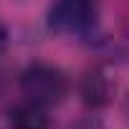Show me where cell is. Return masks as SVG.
Here are the masks:
<instances>
[{
    "mask_svg": "<svg viewBox=\"0 0 129 129\" xmlns=\"http://www.w3.org/2000/svg\"><path fill=\"white\" fill-rule=\"evenodd\" d=\"M71 129H101V121H99L96 116H84V119H79Z\"/></svg>",
    "mask_w": 129,
    "mask_h": 129,
    "instance_id": "cell-5",
    "label": "cell"
},
{
    "mask_svg": "<svg viewBox=\"0 0 129 129\" xmlns=\"http://www.w3.org/2000/svg\"><path fill=\"white\" fill-rule=\"evenodd\" d=\"M5 89H8V74H5L3 69H0V96L5 94Z\"/></svg>",
    "mask_w": 129,
    "mask_h": 129,
    "instance_id": "cell-7",
    "label": "cell"
},
{
    "mask_svg": "<svg viewBox=\"0 0 129 129\" xmlns=\"http://www.w3.org/2000/svg\"><path fill=\"white\" fill-rule=\"evenodd\" d=\"M8 46H10V33H8V25L0 20V56L8 51Z\"/></svg>",
    "mask_w": 129,
    "mask_h": 129,
    "instance_id": "cell-6",
    "label": "cell"
},
{
    "mask_svg": "<svg viewBox=\"0 0 129 129\" xmlns=\"http://www.w3.org/2000/svg\"><path fill=\"white\" fill-rule=\"evenodd\" d=\"M99 0H53L46 13V25L53 36L84 38L99 23Z\"/></svg>",
    "mask_w": 129,
    "mask_h": 129,
    "instance_id": "cell-2",
    "label": "cell"
},
{
    "mask_svg": "<svg viewBox=\"0 0 129 129\" xmlns=\"http://www.w3.org/2000/svg\"><path fill=\"white\" fill-rule=\"evenodd\" d=\"M114 94H116V81L111 79V74L101 66V63L89 66L79 76V96H81V104L89 111L106 109L114 101Z\"/></svg>",
    "mask_w": 129,
    "mask_h": 129,
    "instance_id": "cell-3",
    "label": "cell"
},
{
    "mask_svg": "<svg viewBox=\"0 0 129 129\" xmlns=\"http://www.w3.org/2000/svg\"><path fill=\"white\" fill-rule=\"evenodd\" d=\"M18 89L23 99L51 109L69 99L71 79L61 66H56L51 61H30L18 74Z\"/></svg>",
    "mask_w": 129,
    "mask_h": 129,
    "instance_id": "cell-1",
    "label": "cell"
},
{
    "mask_svg": "<svg viewBox=\"0 0 129 129\" xmlns=\"http://www.w3.org/2000/svg\"><path fill=\"white\" fill-rule=\"evenodd\" d=\"M124 116H126V121H129V94L124 96Z\"/></svg>",
    "mask_w": 129,
    "mask_h": 129,
    "instance_id": "cell-8",
    "label": "cell"
},
{
    "mask_svg": "<svg viewBox=\"0 0 129 129\" xmlns=\"http://www.w3.org/2000/svg\"><path fill=\"white\" fill-rule=\"evenodd\" d=\"M8 129H51L48 109L23 99V101L10 106V111H8Z\"/></svg>",
    "mask_w": 129,
    "mask_h": 129,
    "instance_id": "cell-4",
    "label": "cell"
}]
</instances>
